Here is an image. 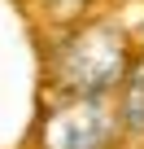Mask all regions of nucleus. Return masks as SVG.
I'll list each match as a JSON object with an SVG mask.
<instances>
[{"label":"nucleus","mask_w":144,"mask_h":149,"mask_svg":"<svg viewBox=\"0 0 144 149\" xmlns=\"http://www.w3.org/2000/svg\"><path fill=\"white\" fill-rule=\"evenodd\" d=\"M131 66V44L114 22H70L48 53V74L57 92H118L122 74Z\"/></svg>","instance_id":"nucleus-1"},{"label":"nucleus","mask_w":144,"mask_h":149,"mask_svg":"<svg viewBox=\"0 0 144 149\" xmlns=\"http://www.w3.org/2000/svg\"><path fill=\"white\" fill-rule=\"evenodd\" d=\"M118 132L122 123L109 97L61 92L35 123V149H114Z\"/></svg>","instance_id":"nucleus-2"},{"label":"nucleus","mask_w":144,"mask_h":149,"mask_svg":"<svg viewBox=\"0 0 144 149\" xmlns=\"http://www.w3.org/2000/svg\"><path fill=\"white\" fill-rule=\"evenodd\" d=\"M118 123L135 136H144V53H131V66L118 84Z\"/></svg>","instance_id":"nucleus-3"},{"label":"nucleus","mask_w":144,"mask_h":149,"mask_svg":"<svg viewBox=\"0 0 144 149\" xmlns=\"http://www.w3.org/2000/svg\"><path fill=\"white\" fill-rule=\"evenodd\" d=\"M88 5H92V0H44V9H48V18H52V22H61V26H70V22H79V18L88 13Z\"/></svg>","instance_id":"nucleus-4"}]
</instances>
